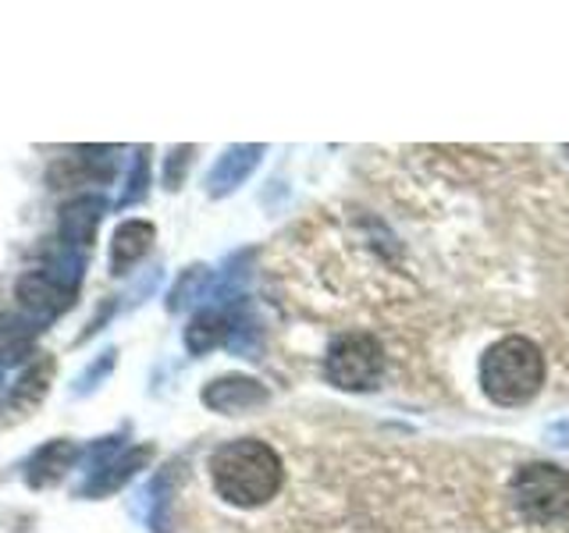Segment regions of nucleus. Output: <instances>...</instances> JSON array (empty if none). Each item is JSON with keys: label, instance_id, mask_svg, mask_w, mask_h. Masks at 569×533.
Returning <instances> with one entry per match:
<instances>
[{"label": "nucleus", "instance_id": "nucleus-1", "mask_svg": "<svg viewBox=\"0 0 569 533\" xmlns=\"http://www.w3.org/2000/svg\"><path fill=\"white\" fill-rule=\"evenodd\" d=\"M210 476L213 487L231 505L253 509L271 502L281 487V459L271 444H263L257 438H239L221 444L210 455Z\"/></svg>", "mask_w": 569, "mask_h": 533}, {"label": "nucleus", "instance_id": "nucleus-2", "mask_svg": "<svg viewBox=\"0 0 569 533\" xmlns=\"http://www.w3.org/2000/svg\"><path fill=\"white\" fill-rule=\"evenodd\" d=\"M545 384V355L530 338L509 334L480 360V388L495 405H523Z\"/></svg>", "mask_w": 569, "mask_h": 533}, {"label": "nucleus", "instance_id": "nucleus-3", "mask_svg": "<svg viewBox=\"0 0 569 533\" xmlns=\"http://www.w3.org/2000/svg\"><path fill=\"white\" fill-rule=\"evenodd\" d=\"M512 505L533 526L559 523L569 515V473L551 462H527L512 476Z\"/></svg>", "mask_w": 569, "mask_h": 533}, {"label": "nucleus", "instance_id": "nucleus-4", "mask_svg": "<svg viewBox=\"0 0 569 533\" xmlns=\"http://www.w3.org/2000/svg\"><path fill=\"white\" fill-rule=\"evenodd\" d=\"M385 373V349L373 334L352 331L328 349V381L342 391H370Z\"/></svg>", "mask_w": 569, "mask_h": 533}, {"label": "nucleus", "instance_id": "nucleus-5", "mask_svg": "<svg viewBox=\"0 0 569 533\" xmlns=\"http://www.w3.org/2000/svg\"><path fill=\"white\" fill-rule=\"evenodd\" d=\"M548 438H551V444H569V420H562V423L551 426Z\"/></svg>", "mask_w": 569, "mask_h": 533}, {"label": "nucleus", "instance_id": "nucleus-6", "mask_svg": "<svg viewBox=\"0 0 569 533\" xmlns=\"http://www.w3.org/2000/svg\"><path fill=\"white\" fill-rule=\"evenodd\" d=\"M566 157H569V147H566Z\"/></svg>", "mask_w": 569, "mask_h": 533}]
</instances>
